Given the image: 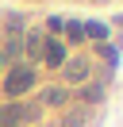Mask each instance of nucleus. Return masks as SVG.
Here are the masks:
<instances>
[{
  "label": "nucleus",
  "instance_id": "10",
  "mask_svg": "<svg viewBox=\"0 0 123 127\" xmlns=\"http://www.w3.org/2000/svg\"><path fill=\"white\" fill-rule=\"evenodd\" d=\"M65 35H69V42H77L85 35V27H77V23H65Z\"/></svg>",
  "mask_w": 123,
  "mask_h": 127
},
{
  "label": "nucleus",
  "instance_id": "1",
  "mask_svg": "<svg viewBox=\"0 0 123 127\" xmlns=\"http://www.w3.org/2000/svg\"><path fill=\"white\" fill-rule=\"evenodd\" d=\"M31 85H35V65H12V69H8V81H4L8 96L31 93Z\"/></svg>",
  "mask_w": 123,
  "mask_h": 127
},
{
  "label": "nucleus",
  "instance_id": "11",
  "mask_svg": "<svg viewBox=\"0 0 123 127\" xmlns=\"http://www.w3.org/2000/svg\"><path fill=\"white\" fill-rule=\"evenodd\" d=\"M65 23H69V19H62V16H50V31H65Z\"/></svg>",
  "mask_w": 123,
  "mask_h": 127
},
{
  "label": "nucleus",
  "instance_id": "13",
  "mask_svg": "<svg viewBox=\"0 0 123 127\" xmlns=\"http://www.w3.org/2000/svg\"><path fill=\"white\" fill-rule=\"evenodd\" d=\"M0 65H4V58H0Z\"/></svg>",
  "mask_w": 123,
  "mask_h": 127
},
{
  "label": "nucleus",
  "instance_id": "8",
  "mask_svg": "<svg viewBox=\"0 0 123 127\" xmlns=\"http://www.w3.org/2000/svg\"><path fill=\"white\" fill-rule=\"evenodd\" d=\"M65 100H69L65 89H50V93H42V104H65Z\"/></svg>",
  "mask_w": 123,
  "mask_h": 127
},
{
  "label": "nucleus",
  "instance_id": "4",
  "mask_svg": "<svg viewBox=\"0 0 123 127\" xmlns=\"http://www.w3.org/2000/svg\"><path fill=\"white\" fill-rule=\"evenodd\" d=\"M0 127H23V108L19 104H4L0 108Z\"/></svg>",
  "mask_w": 123,
  "mask_h": 127
},
{
  "label": "nucleus",
  "instance_id": "9",
  "mask_svg": "<svg viewBox=\"0 0 123 127\" xmlns=\"http://www.w3.org/2000/svg\"><path fill=\"white\" fill-rule=\"evenodd\" d=\"M85 35L96 39V42H104V39H108V27H104V23H89V27H85Z\"/></svg>",
  "mask_w": 123,
  "mask_h": 127
},
{
  "label": "nucleus",
  "instance_id": "3",
  "mask_svg": "<svg viewBox=\"0 0 123 127\" xmlns=\"http://www.w3.org/2000/svg\"><path fill=\"white\" fill-rule=\"evenodd\" d=\"M42 58H46L50 69H62V62H65V46H62L58 39H46V42H42Z\"/></svg>",
  "mask_w": 123,
  "mask_h": 127
},
{
  "label": "nucleus",
  "instance_id": "6",
  "mask_svg": "<svg viewBox=\"0 0 123 127\" xmlns=\"http://www.w3.org/2000/svg\"><path fill=\"white\" fill-rule=\"evenodd\" d=\"M81 100H85V104L104 100V85H85V89H81Z\"/></svg>",
  "mask_w": 123,
  "mask_h": 127
},
{
  "label": "nucleus",
  "instance_id": "2",
  "mask_svg": "<svg viewBox=\"0 0 123 127\" xmlns=\"http://www.w3.org/2000/svg\"><path fill=\"white\" fill-rule=\"evenodd\" d=\"M89 77V62L85 58H65L62 62V81H85Z\"/></svg>",
  "mask_w": 123,
  "mask_h": 127
},
{
  "label": "nucleus",
  "instance_id": "5",
  "mask_svg": "<svg viewBox=\"0 0 123 127\" xmlns=\"http://www.w3.org/2000/svg\"><path fill=\"white\" fill-rule=\"evenodd\" d=\"M42 31H27V39H23V50H27V54L31 58H38V54H42Z\"/></svg>",
  "mask_w": 123,
  "mask_h": 127
},
{
  "label": "nucleus",
  "instance_id": "12",
  "mask_svg": "<svg viewBox=\"0 0 123 127\" xmlns=\"http://www.w3.org/2000/svg\"><path fill=\"white\" fill-rule=\"evenodd\" d=\"M115 27H123V16H115Z\"/></svg>",
  "mask_w": 123,
  "mask_h": 127
},
{
  "label": "nucleus",
  "instance_id": "7",
  "mask_svg": "<svg viewBox=\"0 0 123 127\" xmlns=\"http://www.w3.org/2000/svg\"><path fill=\"white\" fill-rule=\"evenodd\" d=\"M85 119H89V108H73L65 119H62V127H81Z\"/></svg>",
  "mask_w": 123,
  "mask_h": 127
}]
</instances>
